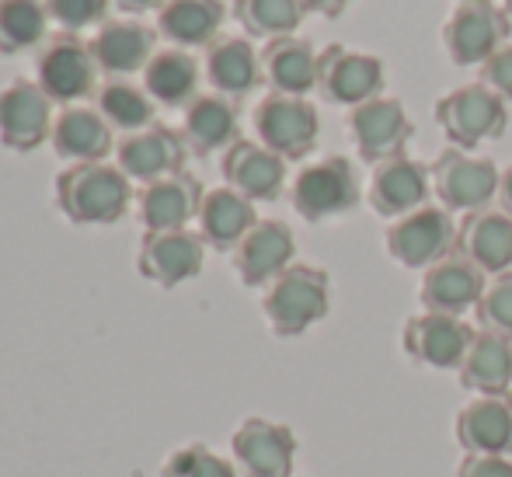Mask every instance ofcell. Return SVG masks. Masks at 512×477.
I'll return each mask as SVG.
<instances>
[{"label": "cell", "instance_id": "cell-1", "mask_svg": "<svg viewBox=\"0 0 512 477\" xmlns=\"http://www.w3.org/2000/svg\"><path fill=\"white\" fill-rule=\"evenodd\" d=\"M129 199H133L129 178L105 161L70 164L56 178V206L70 223H81V227H102V223L122 220Z\"/></svg>", "mask_w": 512, "mask_h": 477}, {"label": "cell", "instance_id": "cell-2", "mask_svg": "<svg viewBox=\"0 0 512 477\" xmlns=\"http://www.w3.org/2000/svg\"><path fill=\"white\" fill-rule=\"evenodd\" d=\"M262 310L279 338H300L324 321L331 310V276L317 265L293 262L279 279L265 286Z\"/></svg>", "mask_w": 512, "mask_h": 477}, {"label": "cell", "instance_id": "cell-3", "mask_svg": "<svg viewBox=\"0 0 512 477\" xmlns=\"http://www.w3.org/2000/svg\"><path fill=\"white\" fill-rule=\"evenodd\" d=\"M436 126L457 150H474L488 140H499L509 129V108L488 84L474 81L446 91L436 101Z\"/></svg>", "mask_w": 512, "mask_h": 477}, {"label": "cell", "instance_id": "cell-4", "mask_svg": "<svg viewBox=\"0 0 512 477\" xmlns=\"http://www.w3.org/2000/svg\"><path fill=\"white\" fill-rule=\"evenodd\" d=\"M363 199V182L356 175V164L342 154H328L321 161L300 168L290 185V202L307 223H324L345 216Z\"/></svg>", "mask_w": 512, "mask_h": 477}, {"label": "cell", "instance_id": "cell-5", "mask_svg": "<svg viewBox=\"0 0 512 477\" xmlns=\"http://www.w3.org/2000/svg\"><path fill=\"white\" fill-rule=\"evenodd\" d=\"M512 21L492 0H457L443 25V49L453 67H485L509 42Z\"/></svg>", "mask_w": 512, "mask_h": 477}, {"label": "cell", "instance_id": "cell-6", "mask_svg": "<svg viewBox=\"0 0 512 477\" xmlns=\"http://www.w3.org/2000/svg\"><path fill=\"white\" fill-rule=\"evenodd\" d=\"M429 175L439 206L450 209V213H474V209H485L492 206V199H499L502 171L495 168L492 157L446 147L429 164Z\"/></svg>", "mask_w": 512, "mask_h": 477}, {"label": "cell", "instance_id": "cell-7", "mask_svg": "<svg viewBox=\"0 0 512 477\" xmlns=\"http://www.w3.org/2000/svg\"><path fill=\"white\" fill-rule=\"evenodd\" d=\"M384 244L387 255L398 265L425 272L457 251V223H453L450 209L422 206L415 213L401 216V220H391Z\"/></svg>", "mask_w": 512, "mask_h": 477}, {"label": "cell", "instance_id": "cell-8", "mask_svg": "<svg viewBox=\"0 0 512 477\" xmlns=\"http://www.w3.org/2000/svg\"><path fill=\"white\" fill-rule=\"evenodd\" d=\"M474 335L478 331L464 317L422 310V314H411L405 328H401V349L422 370L446 373V370H460Z\"/></svg>", "mask_w": 512, "mask_h": 477}, {"label": "cell", "instance_id": "cell-9", "mask_svg": "<svg viewBox=\"0 0 512 477\" xmlns=\"http://www.w3.org/2000/svg\"><path fill=\"white\" fill-rule=\"evenodd\" d=\"M255 133L258 143L283 161H300L314 150L317 136H321V115L307 98L269 91L255 108Z\"/></svg>", "mask_w": 512, "mask_h": 477}, {"label": "cell", "instance_id": "cell-10", "mask_svg": "<svg viewBox=\"0 0 512 477\" xmlns=\"http://www.w3.org/2000/svg\"><path fill=\"white\" fill-rule=\"evenodd\" d=\"M317 91L331 105H366L384 91V63L380 56L356 53L342 42H328L317 60Z\"/></svg>", "mask_w": 512, "mask_h": 477}, {"label": "cell", "instance_id": "cell-11", "mask_svg": "<svg viewBox=\"0 0 512 477\" xmlns=\"http://www.w3.org/2000/svg\"><path fill=\"white\" fill-rule=\"evenodd\" d=\"M35 74H39V88L46 91L49 101L60 105H74V101L88 98L95 91L98 63L91 56V42H84L74 32H60L42 46L39 60H35Z\"/></svg>", "mask_w": 512, "mask_h": 477}, {"label": "cell", "instance_id": "cell-12", "mask_svg": "<svg viewBox=\"0 0 512 477\" xmlns=\"http://www.w3.org/2000/svg\"><path fill=\"white\" fill-rule=\"evenodd\" d=\"M230 453L241 477H293L297 436L286 422L251 415L230 436Z\"/></svg>", "mask_w": 512, "mask_h": 477}, {"label": "cell", "instance_id": "cell-13", "mask_svg": "<svg viewBox=\"0 0 512 477\" xmlns=\"http://www.w3.org/2000/svg\"><path fill=\"white\" fill-rule=\"evenodd\" d=\"M206 241L199 234L185 230H147L136 255V269L143 279H150L161 289H175L203 272Z\"/></svg>", "mask_w": 512, "mask_h": 477}, {"label": "cell", "instance_id": "cell-14", "mask_svg": "<svg viewBox=\"0 0 512 477\" xmlns=\"http://www.w3.org/2000/svg\"><path fill=\"white\" fill-rule=\"evenodd\" d=\"M349 133L352 143H356L359 157L370 164L391 161V157H401L405 147L415 136V126H411L405 105L401 98H373L366 105H356L349 112Z\"/></svg>", "mask_w": 512, "mask_h": 477}, {"label": "cell", "instance_id": "cell-15", "mask_svg": "<svg viewBox=\"0 0 512 477\" xmlns=\"http://www.w3.org/2000/svg\"><path fill=\"white\" fill-rule=\"evenodd\" d=\"M234 272L244 286L258 289L279 279L297 258L293 230L283 220H258L234 251Z\"/></svg>", "mask_w": 512, "mask_h": 477}, {"label": "cell", "instance_id": "cell-16", "mask_svg": "<svg viewBox=\"0 0 512 477\" xmlns=\"http://www.w3.org/2000/svg\"><path fill=\"white\" fill-rule=\"evenodd\" d=\"M429 192H432V175L415 157L401 154L391 157V161L373 164V175H370L373 213L387 216V220H401V216L429 206Z\"/></svg>", "mask_w": 512, "mask_h": 477}, {"label": "cell", "instance_id": "cell-17", "mask_svg": "<svg viewBox=\"0 0 512 477\" xmlns=\"http://www.w3.org/2000/svg\"><path fill=\"white\" fill-rule=\"evenodd\" d=\"M485 286H488L485 272H481L474 262H467L460 251H453V255H446L443 262H436L432 269L422 272L418 300H422L425 310L464 317L467 310H474L481 303Z\"/></svg>", "mask_w": 512, "mask_h": 477}, {"label": "cell", "instance_id": "cell-18", "mask_svg": "<svg viewBox=\"0 0 512 477\" xmlns=\"http://www.w3.org/2000/svg\"><path fill=\"white\" fill-rule=\"evenodd\" d=\"M49 105V95L32 81H14L0 91V143L18 154L42 147L53 136Z\"/></svg>", "mask_w": 512, "mask_h": 477}, {"label": "cell", "instance_id": "cell-19", "mask_svg": "<svg viewBox=\"0 0 512 477\" xmlns=\"http://www.w3.org/2000/svg\"><path fill=\"white\" fill-rule=\"evenodd\" d=\"M453 436L467 457H512V401L474 397L453 418Z\"/></svg>", "mask_w": 512, "mask_h": 477}, {"label": "cell", "instance_id": "cell-20", "mask_svg": "<svg viewBox=\"0 0 512 477\" xmlns=\"http://www.w3.org/2000/svg\"><path fill=\"white\" fill-rule=\"evenodd\" d=\"M119 154V171L133 182H157V178H168V175H178L185 164V147L182 133L168 126H147L140 133H126V140L115 147Z\"/></svg>", "mask_w": 512, "mask_h": 477}, {"label": "cell", "instance_id": "cell-21", "mask_svg": "<svg viewBox=\"0 0 512 477\" xmlns=\"http://www.w3.org/2000/svg\"><path fill=\"white\" fill-rule=\"evenodd\" d=\"M457 251L485 276L512 272V216L499 206L464 213L457 223Z\"/></svg>", "mask_w": 512, "mask_h": 477}, {"label": "cell", "instance_id": "cell-22", "mask_svg": "<svg viewBox=\"0 0 512 477\" xmlns=\"http://www.w3.org/2000/svg\"><path fill=\"white\" fill-rule=\"evenodd\" d=\"M220 171L230 189L251 202H276L286 189V161L262 143L237 140L223 154Z\"/></svg>", "mask_w": 512, "mask_h": 477}, {"label": "cell", "instance_id": "cell-23", "mask_svg": "<svg viewBox=\"0 0 512 477\" xmlns=\"http://www.w3.org/2000/svg\"><path fill=\"white\" fill-rule=\"evenodd\" d=\"M203 185L189 171L157 178L140 192V223L147 230H185L189 220H199L203 206Z\"/></svg>", "mask_w": 512, "mask_h": 477}, {"label": "cell", "instance_id": "cell-24", "mask_svg": "<svg viewBox=\"0 0 512 477\" xmlns=\"http://www.w3.org/2000/svg\"><path fill=\"white\" fill-rule=\"evenodd\" d=\"M182 140L196 157L209 154H227L237 140H241V112L237 101L223 95H199L185 108L182 119Z\"/></svg>", "mask_w": 512, "mask_h": 477}, {"label": "cell", "instance_id": "cell-25", "mask_svg": "<svg viewBox=\"0 0 512 477\" xmlns=\"http://www.w3.org/2000/svg\"><path fill=\"white\" fill-rule=\"evenodd\" d=\"M91 56L105 77L122 81L126 74L147 70V63L154 60V32L140 21H105L91 39Z\"/></svg>", "mask_w": 512, "mask_h": 477}, {"label": "cell", "instance_id": "cell-26", "mask_svg": "<svg viewBox=\"0 0 512 477\" xmlns=\"http://www.w3.org/2000/svg\"><path fill=\"white\" fill-rule=\"evenodd\" d=\"M317 60L321 53H314L307 39L297 35L272 39L262 49V81L269 84L272 95L307 98L317 88Z\"/></svg>", "mask_w": 512, "mask_h": 477}, {"label": "cell", "instance_id": "cell-27", "mask_svg": "<svg viewBox=\"0 0 512 477\" xmlns=\"http://www.w3.org/2000/svg\"><path fill=\"white\" fill-rule=\"evenodd\" d=\"M460 387L478 397H509L512 390V338L481 331L474 335L464 363L457 370Z\"/></svg>", "mask_w": 512, "mask_h": 477}, {"label": "cell", "instance_id": "cell-28", "mask_svg": "<svg viewBox=\"0 0 512 477\" xmlns=\"http://www.w3.org/2000/svg\"><path fill=\"white\" fill-rule=\"evenodd\" d=\"M206 77L216 95L237 101L262 84V56L244 35H223L206 46Z\"/></svg>", "mask_w": 512, "mask_h": 477}, {"label": "cell", "instance_id": "cell-29", "mask_svg": "<svg viewBox=\"0 0 512 477\" xmlns=\"http://www.w3.org/2000/svg\"><path fill=\"white\" fill-rule=\"evenodd\" d=\"M53 150L74 164H95L105 161L112 150V126L102 119L98 108L70 105L56 115L53 122Z\"/></svg>", "mask_w": 512, "mask_h": 477}, {"label": "cell", "instance_id": "cell-30", "mask_svg": "<svg viewBox=\"0 0 512 477\" xmlns=\"http://www.w3.org/2000/svg\"><path fill=\"white\" fill-rule=\"evenodd\" d=\"M255 223H258L255 202L244 199L230 185L203 195V206H199V237H203L209 248L234 251Z\"/></svg>", "mask_w": 512, "mask_h": 477}, {"label": "cell", "instance_id": "cell-31", "mask_svg": "<svg viewBox=\"0 0 512 477\" xmlns=\"http://www.w3.org/2000/svg\"><path fill=\"white\" fill-rule=\"evenodd\" d=\"M143 91L164 108H189L199 98V63L189 49H161L143 70Z\"/></svg>", "mask_w": 512, "mask_h": 477}, {"label": "cell", "instance_id": "cell-32", "mask_svg": "<svg viewBox=\"0 0 512 477\" xmlns=\"http://www.w3.org/2000/svg\"><path fill=\"white\" fill-rule=\"evenodd\" d=\"M223 18H227L223 0H168V4L161 7L157 28H161L164 39L178 49L213 46Z\"/></svg>", "mask_w": 512, "mask_h": 477}, {"label": "cell", "instance_id": "cell-33", "mask_svg": "<svg viewBox=\"0 0 512 477\" xmlns=\"http://www.w3.org/2000/svg\"><path fill=\"white\" fill-rule=\"evenodd\" d=\"M46 0H0V53L14 56L46 42Z\"/></svg>", "mask_w": 512, "mask_h": 477}, {"label": "cell", "instance_id": "cell-34", "mask_svg": "<svg viewBox=\"0 0 512 477\" xmlns=\"http://www.w3.org/2000/svg\"><path fill=\"white\" fill-rule=\"evenodd\" d=\"M300 0H234V18L251 39H283L293 35L304 21Z\"/></svg>", "mask_w": 512, "mask_h": 477}, {"label": "cell", "instance_id": "cell-35", "mask_svg": "<svg viewBox=\"0 0 512 477\" xmlns=\"http://www.w3.org/2000/svg\"><path fill=\"white\" fill-rule=\"evenodd\" d=\"M98 112L108 126L126 129V133H140V129L154 126V98L126 81H108L98 91Z\"/></svg>", "mask_w": 512, "mask_h": 477}, {"label": "cell", "instance_id": "cell-36", "mask_svg": "<svg viewBox=\"0 0 512 477\" xmlns=\"http://www.w3.org/2000/svg\"><path fill=\"white\" fill-rule=\"evenodd\" d=\"M161 477H241V471L227 457L209 450L206 443H189V446H178L164 460Z\"/></svg>", "mask_w": 512, "mask_h": 477}, {"label": "cell", "instance_id": "cell-37", "mask_svg": "<svg viewBox=\"0 0 512 477\" xmlns=\"http://www.w3.org/2000/svg\"><path fill=\"white\" fill-rule=\"evenodd\" d=\"M474 314H478L481 331H495V335L512 338V272L488 279Z\"/></svg>", "mask_w": 512, "mask_h": 477}, {"label": "cell", "instance_id": "cell-38", "mask_svg": "<svg viewBox=\"0 0 512 477\" xmlns=\"http://www.w3.org/2000/svg\"><path fill=\"white\" fill-rule=\"evenodd\" d=\"M46 11L63 32H84V28L105 21L108 0H46Z\"/></svg>", "mask_w": 512, "mask_h": 477}, {"label": "cell", "instance_id": "cell-39", "mask_svg": "<svg viewBox=\"0 0 512 477\" xmlns=\"http://www.w3.org/2000/svg\"><path fill=\"white\" fill-rule=\"evenodd\" d=\"M481 84H488L502 101H512V42H506V46L481 67Z\"/></svg>", "mask_w": 512, "mask_h": 477}, {"label": "cell", "instance_id": "cell-40", "mask_svg": "<svg viewBox=\"0 0 512 477\" xmlns=\"http://www.w3.org/2000/svg\"><path fill=\"white\" fill-rule=\"evenodd\" d=\"M457 477H512V457H467L464 453Z\"/></svg>", "mask_w": 512, "mask_h": 477}, {"label": "cell", "instance_id": "cell-41", "mask_svg": "<svg viewBox=\"0 0 512 477\" xmlns=\"http://www.w3.org/2000/svg\"><path fill=\"white\" fill-rule=\"evenodd\" d=\"M307 14H321V18H338L349 7V0H300Z\"/></svg>", "mask_w": 512, "mask_h": 477}, {"label": "cell", "instance_id": "cell-42", "mask_svg": "<svg viewBox=\"0 0 512 477\" xmlns=\"http://www.w3.org/2000/svg\"><path fill=\"white\" fill-rule=\"evenodd\" d=\"M115 4H119L126 14H143V11H154V7L161 11L168 0H115Z\"/></svg>", "mask_w": 512, "mask_h": 477}, {"label": "cell", "instance_id": "cell-43", "mask_svg": "<svg viewBox=\"0 0 512 477\" xmlns=\"http://www.w3.org/2000/svg\"><path fill=\"white\" fill-rule=\"evenodd\" d=\"M499 209H506L512 216V164L502 171V182H499Z\"/></svg>", "mask_w": 512, "mask_h": 477}, {"label": "cell", "instance_id": "cell-44", "mask_svg": "<svg viewBox=\"0 0 512 477\" xmlns=\"http://www.w3.org/2000/svg\"><path fill=\"white\" fill-rule=\"evenodd\" d=\"M502 7H506V14L512 18V0H502Z\"/></svg>", "mask_w": 512, "mask_h": 477}, {"label": "cell", "instance_id": "cell-45", "mask_svg": "<svg viewBox=\"0 0 512 477\" xmlns=\"http://www.w3.org/2000/svg\"><path fill=\"white\" fill-rule=\"evenodd\" d=\"M509 401H512V390H509Z\"/></svg>", "mask_w": 512, "mask_h": 477}]
</instances>
